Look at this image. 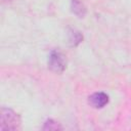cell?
<instances>
[{"instance_id": "6da1fadb", "label": "cell", "mask_w": 131, "mask_h": 131, "mask_svg": "<svg viewBox=\"0 0 131 131\" xmlns=\"http://www.w3.org/2000/svg\"><path fill=\"white\" fill-rule=\"evenodd\" d=\"M0 129L1 130H16L20 126V117L14 111L8 107L1 108L0 116Z\"/></svg>"}, {"instance_id": "7a4b0ae2", "label": "cell", "mask_w": 131, "mask_h": 131, "mask_svg": "<svg viewBox=\"0 0 131 131\" xmlns=\"http://www.w3.org/2000/svg\"><path fill=\"white\" fill-rule=\"evenodd\" d=\"M48 68L54 73H62L67 68L66 56L58 50H52L48 56Z\"/></svg>"}, {"instance_id": "3957f363", "label": "cell", "mask_w": 131, "mask_h": 131, "mask_svg": "<svg viewBox=\"0 0 131 131\" xmlns=\"http://www.w3.org/2000/svg\"><path fill=\"white\" fill-rule=\"evenodd\" d=\"M88 101L93 107L101 108L108 103V95L104 92H95L89 96Z\"/></svg>"}, {"instance_id": "277c9868", "label": "cell", "mask_w": 131, "mask_h": 131, "mask_svg": "<svg viewBox=\"0 0 131 131\" xmlns=\"http://www.w3.org/2000/svg\"><path fill=\"white\" fill-rule=\"evenodd\" d=\"M71 10L78 17H84L86 12H87V9H86L85 5L79 0H72V2H71Z\"/></svg>"}, {"instance_id": "5b68a950", "label": "cell", "mask_w": 131, "mask_h": 131, "mask_svg": "<svg viewBox=\"0 0 131 131\" xmlns=\"http://www.w3.org/2000/svg\"><path fill=\"white\" fill-rule=\"evenodd\" d=\"M83 40V36L80 32L76 30H71L69 33V42L72 47H76L78 44H80Z\"/></svg>"}, {"instance_id": "8992f818", "label": "cell", "mask_w": 131, "mask_h": 131, "mask_svg": "<svg viewBox=\"0 0 131 131\" xmlns=\"http://www.w3.org/2000/svg\"><path fill=\"white\" fill-rule=\"evenodd\" d=\"M42 129L43 130H61L62 126L58 122H56V121H54L52 119H48L44 123V126H43Z\"/></svg>"}, {"instance_id": "52a82bcc", "label": "cell", "mask_w": 131, "mask_h": 131, "mask_svg": "<svg viewBox=\"0 0 131 131\" xmlns=\"http://www.w3.org/2000/svg\"><path fill=\"white\" fill-rule=\"evenodd\" d=\"M9 1H11V0H3V2H9Z\"/></svg>"}]
</instances>
